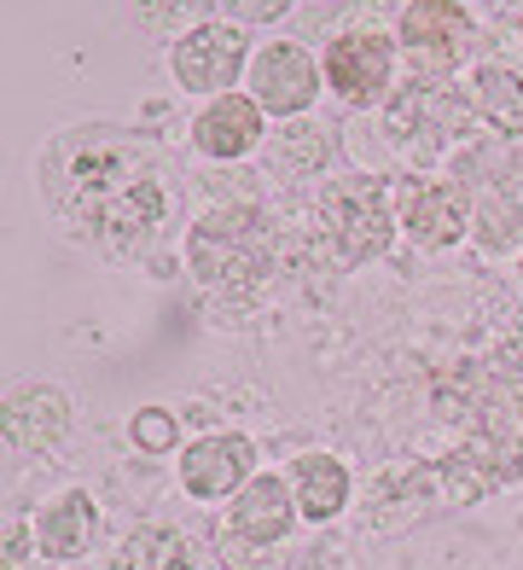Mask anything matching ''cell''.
Segmentation results:
<instances>
[{"instance_id": "ac0fdd59", "label": "cell", "mask_w": 523, "mask_h": 570, "mask_svg": "<svg viewBox=\"0 0 523 570\" xmlns=\"http://www.w3.org/2000/svg\"><path fill=\"white\" fill-rule=\"evenodd\" d=\"M128 436H135L140 454H169L180 443V425H175L169 407H140L135 420H128Z\"/></svg>"}, {"instance_id": "277c9868", "label": "cell", "mask_w": 523, "mask_h": 570, "mask_svg": "<svg viewBox=\"0 0 523 570\" xmlns=\"http://www.w3.org/2000/svg\"><path fill=\"white\" fill-rule=\"evenodd\" d=\"M256 59V47L245 41V23H193L175 41L169 70L187 94H233L239 70Z\"/></svg>"}, {"instance_id": "e0dca14e", "label": "cell", "mask_w": 523, "mask_h": 570, "mask_svg": "<svg viewBox=\"0 0 523 570\" xmlns=\"http://www.w3.org/2000/svg\"><path fill=\"white\" fill-rule=\"evenodd\" d=\"M320 164H326V135L320 128L297 122L292 135H279V146H274V169L279 175H303V169H320Z\"/></svg>"}, {"instance_id": "ba28073f", "label": "cell", "mask_w": 523, "mask_h": 570, "mask_svg": "<svg viewBox=\"0 0 523 570\" xmlns=\"http://www.w3.org/2000/svg\"><path fill=\"white\" fill-rule=\"evenodd\" d=\"M256 478V443L245 431H216L180 449V489L193 501H233Z\"/></svg>"}, {"instance_id": "4fadbf2b", "label": "cell", "mask_w": 523, "mask_h": 570, "mask_svg": "<svg viewBox=\"0 0 523 570\" xmlns=\"http://www.w3.org/2000/svg\"><path fill=\"white\" fill-rule=\"evenodd\" d=\"M402 227H407V239H413V245L448 250V245L465 239V227H471V198H465L460 187H448V180H425V187L407 198Z\"/></svg>"}, {"instance_id": "5bb4252c", "label": "cell", "mask_w": 523, "mask_h": 570, "mask_svg": "<svg viewBox=\"0 0 523 570\" xmlns=\"http://www.w3.org/2000/svg\"><path fill=\"white\" fill-rule=\"evenodd\" d=\"M292 495H297V512L308 524H332V518L349 507V465L332 460V454L292 460Z\"/></svg>"}, {"instance_id": "ffe728a7", "label": "cell", "mask_w": 523, "mask_h": 570, "mask_svg": "<svg viewBox=\"0 0 523 570\" xmlns=\"http://www.w3.org/2000/svg\"><path fill=\"white\" fill-rule=\"evenodd\" d=\"M30 541H36V518H30V524L18 518V524L7 530V570H18V564H23V553H30Z\"/></svg>"}, {"instance_id": "2e32d148", "label": "cell", "mask_w": 523, "mask_h": 570, "mask_svg": "<svg viewBox=\"0 0 523 570\" xmlns=\"http://www.w3.org/2000/svg\"><path fill=\"white\" fill-rule=\"evenodd\" d=\"M187 564V541L169 524H146L128 535V548L117 553V570H180Z\"/></svg>"}, {"instance_id": "d6986e66", "label": "cell", "mask_w": 523, "mask_h": 570, "mask_svg": "<svg viewBox=\"0 0 523 570\" xmlns=\"http://www.w3.org/2000/svg\"><path fill=\"white\" fill-rule=\"evenodd\" d=\"M221 7L233 12V23H274L297 7V0H221Z\"/></svg>"}, {"instance_id": "8fae6325", "label": "cell", "mask_w": 523, "mask_h": 570, "mask_svg": "<svg viewBox=\"0 0 523 570\" xmlns=\"http://www.w3.org/2000/svg\"><path fill=\"white\" fill-rule=\"evenodd\" d=\"M297 518H303V512H297V495H292V478L256 472L239 495H233L227 524L239 530V541H250V548H274V541L292 535Z\"/></svg>"}, {"instance_id": "8992f818", "label": "cell", "mask_w": 523, "mask_h": 570, "mask_svg": "<svg viewBox=\"0 0 523 570\" xmlns=\"http://www.w3.org/2000/svg\"><path fill=\"white\" fill-rule=\"evenodd\" d=\"M320 82H326V70L314 65V53L303 41H268V47H256V59H250V99L268 117H303L314 99H320Z\"/></svg>"}, {"instance_id": "9c48e42d", "label": "cell", "mask_w": 523, "mask_h": 570, "mask_svg": "<svg viewBox=\"0 0 523 570\" xmlns=\"http://www.w3.org/2000/svg\"><path fill=\"white\" fill-rule=\"evenodd\" d=\"M0 420H7V443L23 454L59 449L70 436V396L47 379H18L0 402Z\"/></svg>"}, {"instance_id": "6da1fadb", "label": "cell", "mask_w": 523, "mask_h": 570, "mask_svg": "<svg viewBox=\"0 0 523 570\" xmlns=\"http://www.w3.org/2000/svg\"><path fill=\"white\" fill-rule=\"evenodd\" d=\"M41 198L82 239L105 250H140L169 216V180L151 140L128 128H70L41 151Z\"/></svg>"}, {"instance_id": "3957f363", "label": "cell", "mask_w": 523, "mask_h": 570, "mask_svg": "<svg viewBox=\"0 0 523 570\" xmlns=\"http://www.w3.org/2000/svg\"><path fill=\"white\" fill-rule=\"evenodd\" d=\"M320 227H326V250H332L344 268L373 263V256H384V245H389L384 193H378L366 175L332 180L326 198H320Z\"/></svg>"}, {"instance_id": "30bf717a", "label": "cell", "mask_w": 523, "mask_h": 570, "mask_svg": "<svg viewBox=\"0 0 523 570\" xmlns=\"http://www.w3.org/2000/svg\"><path fill=\"white\" fill-rule=\"evenodd\" d=\"M262 111L250 94H216L209 106L193 117V146L216 164H239L262 146Z\"/></svg>"}, {"instance_id": "7c38bea8", "label": "cell", "mask_w": 523, "mask_h": 570, "mask_svg": "<svg viewBox=\"0 0 523 570\" xmlns=\"http://www.w3.org/2000/svg\"><path fill=\"white\" fill-rule=\"evenodd\" d=\"M93 535H99V507H93V495H82V489H65L59 501H47L36 512V553L52 559V564L88 559Z\"/></svg>"}, {"instance_id": "52a82bcc", "label": "cell", "mask_w": 523, "mask_h": 570, "mask_svg": "<svg viewBox=\"0 0 523 570\" xmlns=\"http://www.w3.org/2000/svg\"><path fill=\"white\" fill-rule=\"evenodd\" d=\"M326 88L344 99V106L366 111V106H378V99L389 94V76H396V47H389L378 30H349V36H337L326 47Z\"/></svg>"}, {"instance_id": "9a60e30c", "label": "cell", "mask_w": 523, "mask_h": 570, "mask_svg": "<svg viewBox=\"0 0 523 570\" xmlns=\"http://www.w3.org/2000/svg\"><path fill=\"white\" fill-rule=\"evenodd\" d=\"M471 94H477V111L489 117L494 135H506V140L523 135V76H517V70L489 65V70H477Z\"/></svg>"}, {"instance_id": "5b68a950", "label": "cell", "mask_w": 523, "mask_h": 570, "mask_svg": "<svg viewBox=\"0 0 523 570\" xmlns=\"http://www.w3.org/2000/svg\"><path fill=\"white\" fill-rule=\"evenodd\" d=\"M396 41L418 76H448L471 53V12L460 0H413L396 23Z\"/></svg>"}, {"instance_id": "7a4b0ae2", "label": "cell", "mask_w": 523, "mask_h": 570, "mask_svg": "<svg viewBox=\"0 0 523 570\" xmlns=\"http://www.w3.org/2000/svg\"><path fill=\"white\" fill-rule=\"evenodd\" d=\"M268 222L250 204H221V210L198 216L187 233V268L221 297H250L268 279Z\"/></svg>"}]
</instances>
